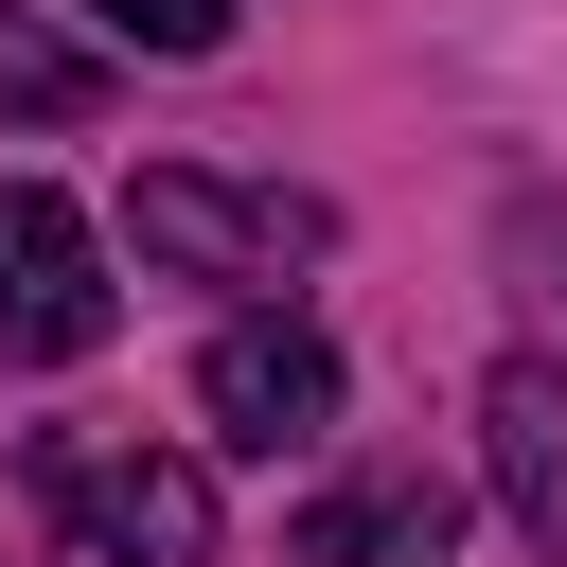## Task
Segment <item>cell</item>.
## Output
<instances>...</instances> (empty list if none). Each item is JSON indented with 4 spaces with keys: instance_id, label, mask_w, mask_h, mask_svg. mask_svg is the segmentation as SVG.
Segmentation results:
<instances>
[{
    "instance_id": "1",
    "label": "cell",
    "mask_w": 567,
    "mask_h": 567,
    "mask_svg": "<svg viewBox=\"0 0 567 567\" xmlns=\"http://www.w3.org/2000/svg\"><path fill=\"white\" fill-rule=\"evenodd\" d=\"M124 248H142L159 284H301V266L337 248V195H301V177H213V159H159V177H124Z\"/></svg>"
},
{
    "instance_id": "2",
    "label": "cell",
    "mask_w": 567,
    "mask_h": 567,
    "mask_svg": "<svg viewBox=\"0 0 567 567\" xmlns=\"http://www.w3.org/2000/svg\"><path fill=\"white\" fill-rule=\"evenodd\" d=\"M35 496L71 514V549L89 567H213V478L195 461H159V443H35Z\"/></svg>"
},
{
    "instance_id": "3",
    "label": "cell",
    "mask_w": 567,
    "mask_h": 567,
    "mask_svg": "<svg viewBox=\"0 0 567 567\" xmlns=\"http://www.w3.org/2000/svg\"><path fill=\"white\" fill-rule=\"evenodd\" d=\"M106 319H124V284H106V248H89V213L53 195V177H0V354H106Z\"/></svg>"
},
{
    "instance_id": "4",
    "label": "cell",
    "mask_w": 567,
    "mask_h": 567,
    "mask_svg": "<svg viewBox=\"0 0 567 567\" xmlns=\"http://www.w3.org/2000/svg\"><path fill=\"white\" fill-rule=\"evenodd\" d=\"M195 408H213L230 461H301V443H337V337L319 319H230L195 354Z\"/></svg>"
},
{
    "instance_id": "5",
    "label": "cell",
    "mask_w": 567,
    "mask_h": 567,
    "mask_svg": "<svg viewBox=\"0 0 567 567\" xmlns=\"http://www.w3.org/2000/svg\"><path fill=\"white\" fill-rule=\"evenodd\" d=\"M478 443H496V496H514V532L567 567V372H549V354H514V372L478 390Z\"/></svg>"
},
{
    "instance_id": "6",
    "label": "cell",
    "mask_w": 567,
    "mask_h": 567,
    "mask_svg": "<svg viewBox=\"0 0 567 567\" xmlns=\"http://www.w3.org/2000/svg\"><path fill=\"white\" fill-rule=\"evenodd\" d=\"M443 532H461V496L425 461H390V478H337L301 514V567H443Z\"/></svg>"
},
{
    "instance_id": "7",
    "label": "cell",
    "mask_w": 567,
    "mask_h": 567,
    "mask_svg": "<svg viewBox=\"0 0 567 567\" xmlns=\"http://www.w3.org/2000/svg\"><path fill=\"white\" fill-rule=\"evenodd\" d=\"M89 35H124V53H230V0H89Z\"/></svg>"
},
{
    "instance_id": "8",
    "label": "cell",
    "mask_w": 567,
    "mask_h": 567,
    "mask_svg": "<svg viewBox=\"0 0 567 567\" xmlns=\"http://www.w3.org/2000/svg\"><path fill=\"white\" fill-rule=\"evenodd\" d=\"M514 266H532V301H567V195H514Z\"/></svg>"
}]
</instances>
